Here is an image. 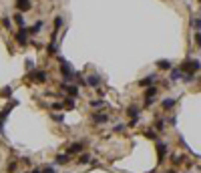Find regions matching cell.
<instances>
[{"mask_svg": "<svg viewBox=\"0 0 201 173\" xmlns=\"http://www.w3.org/2000/svg\"><path fill=\"white\" fill-rule=\"evenodd\" d=\"M179 68H181V71H187L189 74H195L201 68V65H199V60H191V59H189V60H185Z\"/></svg>", "mask_w": 201, "mask_h": 173, "instance_id": "6da1fadb", "label": "cell"}, {"mask_svg": "<svg viewBox=\"0 0 201 173\" xmlns=\"http://www.w3.org/2000/svg\"><path fill=\"white\" fill-rule=\"evenodd\" d=\"M58 60H60V73H62V77H64L67 80H70V79H73V77H74L76 73H73V68L68 67V62H67L64 59H62V56H60Z\"/></svg>", "mask_w": 201, "mask_h": 173, "instance_id": "7a4b0ae2", "label": "cell"}, {"mask_svg": "<svg viewBox=\"0 0 201 173\" xmlns=\"http://www.w3.org/2000/svg\"><path fill=\"white\" fill-rule=\"evenodd\" d=\"M30 79L36 80V83H44V80H46V73H44V71H32V73H30Z\"/></svg>", "mask_w": 201, "mask_h": 173, "instance_id": "3957f363", "label": "cell"}, {"mask_svg": "<svg viewBox=\"0 0 201 173\" xmlns=\"http://www.w3.org/2000/svg\"><path fill=\"white\" fill-rule=\"evenodd\" d=\"M26 36H28V30H26V28H20L18 32H16V40H18V44H26V42H28Z\"/></svg>", "mask_w": 201, "mask_h": 173, "instance_id": "277c9868", "label": "cell"}, {"mask_svg": "<svg viewBox=\"0 0 201 173\" xmlns=\"http://www.w3.org/2000/svg\"><path fill=\"white\" fill-rule=\"evenodd\" d=\"M109 117L105 113H94L93 115V123H97V125H103V123H107Z\"/></svg>", "mask_w": 201, "mask_h": 173, "instance_id": "5b68a950", "label": "cell"}, {"mask_svg": "<svg viewBox=\"0 0 201 173\" xmlns=\"http://www.w3.org/2000/svg\"><path fill=\"white\" fill-rule=\"evenodd\" d=\"M157 155H159V159H165V155H167V145L165 143H157Z\"/></svg>", "mask_w": 201, "mask_h": 173, "instance_id": "8992f818", "label": "cell"}, {"mask_svg": "<svg viewBox=\"0 0 201 173\" xmlns=\"http://www.w3.org/2000/svg\"><path fill=\"white\" fill-rule=\"evenodd\" d=\"M16 6H18L20 12H24V10L30 8V0H16Z\"/></svg>", "mask_w": 201, "mask_h": 173, "instance_id": "52a82bcc", "label": "cell"}, {"mask_svg": "<svg viewBox=\"0 0 201 173\" xmlns=\"http://www.w3.org/2000/svg\"><path fill=\"white\" fill-rule=\"evenodd\" d=\"M87 85H88V86H99V85H100V79L97 77V74H91V77L87 79Z\"/></svg>", "mask_w": 201, "mask_h": 173, "instance_id": "ba28073f", "label": "cell"}, {"mask_svg": "<svg viewBox=\"0 0 201 173\" xmlns=\"http://www.w3.org/2000/svg\"><path fill=\"white\" fill-rule=\"evenodd\" d=\"M82 151V143H73V145L68 147V153L74 155V153H80Z\"/></svg>", "mask_w": 201, "mask_h": 173, "instance_id": "9c48e42d", "label": "cell"}, {"mask_svg": "<svg viewBox=\"0 0 201 173\" xmlns=\"http://www.w3.org/2000/svg\"><path fill=\"white\" fill-rule=\"evenodd\" d=\"M60 86H62L64 91H68V95H70V97H76V95H79V89H76V86H73V85H60Z\"/></svg>", "mask_w": 201, "mask_h": 173, "instance_id": "30bf717a", "label": "cell"}, {"mask_svg": "<svg viewBox=\"0 0 201 173\" xmlns=\"http://www.w3.org/2000/svg\"><path fill=\"white\" fill-rule=\"evenodd\" d=\"M175 103H177L175 99H165V101H161L163 109H173V107H175Z\"/></svg>", "mask_w": 201, "mask_h": 173, "instance_id": "8fae6325", "label": "cell"}, {"mask_svg": "<svg viewBox=\"0 0 201 173\" xmlns=\"http://www.w3.org/2000/svg\"><path fill=\"white\" fill-rule=\"evenodd\" d=\"M177 79H183V71H181V68L171 71V80H177Z\"/></svg>", "mask_w": 201, "mask_h": 173, "instance_id": "7c38bea8", "label": "cell"}, {"mask_svg": "<svg viewBox=\"0 0 201 173\" xmlns=\"http://www.w3.org/2000/svg\"><path fill=\"white\" fill-rule=\"evenodd\" d=\"M153 80H155V74H151V77H147V79H143L139 85L141 86H149V85H153Z\"/></svg>", "mask_w": 201, "mask_h": 173, "instance_id": "4fadbf2b", "label": "cell"}, {"mask_svg": "<svg viewBox=\"0 0 201 173\" xmlns=\"http://www.w3.org/2000/svg\"><path fill=\"white\" fill-rule=\"evenodd\" d=\"M14 22H16V24H18L20 28H24V18H22V14H14Z\"/></svg>", "mask_w": 201, "mask_h": 173, "instance_id": "5bb4252c", "label": "cell"}, {"mask_svg": "<svg viewBox=\"0 0 201 173\" xmlns=\"http://www.w3.org/2000/svg\"><path fill=\"white\" fill-rule=\"evenodd\" d=\"M157 67L167 71V68H171V62H169V60H157Z\"/></svg>", "mask_w": 201, "mask_h": 173, "instance_id": "9a60e30c", "label": "cell"}, {"mask_svg": "<svg viewBox=\"0 0 201 173\" xmlns=\"http://www.w3.org/2000/svg\"><path fill=\"white\" fill-rule=\"evenodd\" d=\"M155 93H157V86H149V89H147V93H145V95H147V99H153V97H155Z\"/></svg>", "mask_w": 201, "mask_h": 173, "instance_id": "2e32d148", "label": "cell"}, {"mask_svg": "<svg viewBox=\"0 0 201 173\" xmlns=\"http://www.w3.org/2000/svg\"><path fill=\"white\" fill-rule=\"evenodd\" d=\"M163 127H165V121H163V119L155 121V129H157V131H163Z\"/></svg>", "mask_w": 201, "mask_h": 173, "instance_id": "e0dca14e", "label": "cell"}, {"mask_svg": "<svg viewBox=\"0 0 201 173\" xmlns=\"http://www.w3.org/2000/svg\"><path fill=\"white\" fill-rule=\"evenodd\" d=\"M145 137H147V139H157V133H155L153 129H147V131H145Z\"/></svg>", "mask_w": 201, "mask_h": 173, "instance_id": "ac0fdd59", "label": "cell"}, {"mask_svg": "<svg viewBox=\"0 0 201 173\" xmlns=\"http://www.w3.org/2000/svg\"><path fill=\"white\" fill-rule=\"evenodd\" d=\"M103 103H105V101L94 99V101H91V107H93V109H99V107H103Z\"/></svg>", "mask_w": 201, "mask_h": 173, "instance_id": "d6986e66", "label": "cell"}, {"mask_svg": "<svg viewBox=\"0 0 201 173\" xmlns=\"http://www.w3.org/2000/svg\"><path fill=\"white\" fill-rule=\"evenodd\" d=\"M67 161H68V155H58V157H56V163H58V165L67 163Z\"/></svg>", "mask_w": 201, "mask_h": 173, "instance_id": "ffe728a7", "label": "cell"}, {"mask_svg": "<svg viewBox=\"0 0 201 173\" xmlns=\"http://www.w3.org/2000/svg\"><path fill=\"white\" fill-rule=\"evenodd\" d=\"M40 28H42V20H38V22H36V24H34V26L30 28V32H38Z\"/></svg>", "mask_w": 201, "mask_h": 173, "instance_id": "44dd1931", "label": "cell"}, {"mask_svg": "<svg viewBox=\"0 0 201 173\" xmlns=\"http://www.w3.org/2000/svg\"><path fill=\"white\" fill-rule=\"evenodd\" d=\"M191 24H193V26H195V28H197V30L201 32V18H195V20H191Z\"/></svg>", "mask_w": 201, "mask_h": 173, "instance_id": "7402d4cb", "label": "cell"}, {"mask_svg": "<svg viewBox=\"0 0 201 173\" xmlns=\"http://www.w3.org/2000/svg\"><path fill=\"white\" fill-rule=\"evenodd\" d=\"M10 93H12V89H10V86H6V89H2V91H0V97H8Z\"/></svg>", "mask_w": 201, "mask_h": 173, "instance_id": "603a6c76", "label": "cell"}, {"mask_svg": "<svg viewBox=\"0 0 201 173\" xmlns=\"http://www.w3.org/2000/svg\"><path fill=\"white\" fill-rule=\"evenodd\" d=\"M64 103H67V109H73L74 107V99L70 97V99H64Z\"/></svg>", "mask_w": 201, "mask_h": 173, "instance_id": "cb8c5ba5", "label": "cell"}, {"mask_svg": "<svg viewBox=\"0 0 201 173\" xmlns=\"http://www.w3.org/2000/svg\"><path fill=\"white\" fill-rule=\"evenodd\" d=\"M195 44L201 47V32H195Z\"/></svg>", "mask_w": 201, "mask_h": 173, "instance_id": "d4e9b609", "label": "cell"}, {"mask_svg": "<svg viewBox=\"0 0 201 173\" xmlns=\"http://www.w3.org/2000/svg\"><path fill=\"white\" fill-rule=\"evenodd\" d=\"M171 159H173V163H181V161H183V157H181V155H173Z\"/></svg>", "mask_w": 201, "mask_h": 173, "instance_id": "484cf974", "label": "cell"}, {"mask_svg": "<svg viewBox=\"0 0 201 173\" xmlns=\"http://www.w3.org/2000/svg\"><path fill=\"white\" fill-rule=\"evenodd\" d=\"M54 26H56V28L62 26V18H56V20H54Z\"/></svg>", "mask_w": 201, "mask_h": 173, "instance_id": "4316f807", "label": "cell"}, {"mask_svg": "<svg viewBox=\"0 0 201 173\" xmlns=\"http://www.w3.org/2000/svg\"><path fill=\"white\" fill-rule=\"evenodd\" d=\"M87 161H88V155H87V153L80 155V163H87Z\"/></svg>", "mask_w": 201, "mask_h": 173, "instance_id": "83f0119b", "label": "cell"}, {"mask_svg": "<svg viewBox=\"0 0 201 173\" xmlns=\"http://www.w3.org/2000/svg\"><path fill=\"white\" fill-rule=\"evenodd\" d=\"M54 121H56V123H60V121H64V117H62V115H54Z\"/></svg>", "mask_w": 201, "mask_h": 173, "instance_id": "f1b7e54d", "label": "cell"}, {"mask_svg": "<svg viewBox=\"0 0 201 173\" xmlns=\"http://www.w3.org/2000/svg\"><path fill=\"white\" fill-rule=\"evenodd\" d=\"M2 24L8 28V26H10V18H2Z\"/></svg>", "mask_w": 201, "mask_h": 173, "instance_id": "f546056e", "label": "cell"}, {"mask_svg": "<svg viewBox=\"0 0 201 173\" xmlns=\"http://www.w3.org/2000/svg\"><path fill=\"white\" fill-rule=\"evenodd\" d=\"M42 173H54V169H52V167H44V171H42Z\"/></svg>", "mask_w": 201, "mask_h": 173, "instance_id": "4dcf8cb0", "label": "cell"}, {"mask_svg": "<svg viewBox=\"0 0 201 173\" xmlns=\"http://www.w3.org/2000/svg\"><path fill=\"white\" fill-rule=\"evenodd\" d=\"M30 173H40V171H38V169H34V171H30Z\"/></svg>", "mask_w": 201, "mask_h": 173, "instance_id": "1f68e13d", "label": "cell"}, {"mask_svg": "<svg viewBox=\"0 0 201 173\" xmlns=\"http://www.w3.org/2000/svg\"><path fill=\"white\" fill-rule=\"evenodd\" d=\"M199 2H201V0H199Z\"/></svg>", "mask_w": 201, "mask_h": 173, "instance_id": "d6a6232c", "label": "cell"}]
</instances>
